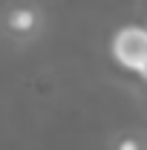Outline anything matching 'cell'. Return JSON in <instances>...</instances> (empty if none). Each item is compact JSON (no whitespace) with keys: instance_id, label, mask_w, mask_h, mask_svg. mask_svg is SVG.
<instances>
[{"instance_id":"3","label":"cell","mask_w":147,"mask_h":150,"mask_svg":"<svg viewBox=\"0 0 147 150\" xmlns=\"http://www.w3.org/2000/svg\"><path fill=\"white\" fill-rule=\"evenodd\" d=\"M121 150H139V144H136V142H124V144H121Z\"/></svg>"},{"instance_id":"2","label":"cell","mask_w":147,"mask_h":150,"mask_svg":"<svg viewBox=\"0 0 147 150\" xmlns=\"http://www.w3.org/2000/svg\"><path fill=\"white\" fill-rule=\"evenodd\" d=\"M9 23H12V29H32V23H35V15L29 12V9H18V12H12V18H9Z\"/></svg>"},{"instance_id":"1","label":"cell","mask_w":147,"mask_h":150,"mask_svg":"<svg viewBox=\"0 0 147 150\" xmlns=\"http://www.w3.org/2000/svg\"><path fill=\"white\" fill-rule=\"evenodd\" d=\"M112 55H115V61L121 67L144 75V69H147V29H141V26L121 29L115 35V40H112Z\"/></svg>"}]
</instances>
